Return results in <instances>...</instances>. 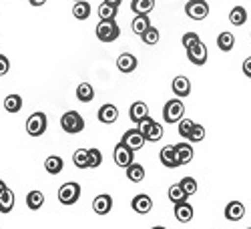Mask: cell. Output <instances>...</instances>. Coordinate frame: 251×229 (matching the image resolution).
<instances>
[{"label": "cell", "mask_w": 251, "mask_h": 229, "mask_svg": "<svg viewBox=\"0 0 251 229\" xmlns=\"http://www.w3.org/2000/svg\"><path fill=\"white\" fill-rule=\"evenodd\" d=\"M151 229H167V227H163V225H157V227H151Z\"/></svg>", "instance_id": "obj_46"}, {"label": "cell", "mask_w": 251, "mask_h": 229, "mask_svg": "<svg viewBox=\"0 0 251 229\" xmlns=\"http://www.w3.org/2000/svg\"><path fill=\"white\" fill-rule=\"evenodd\" d=\"M102 2H107V4H113V6H121V2H123V0H102Z\"/></svg>", "instance_id": "obj_44"}, {"label": "cell", "mask_w": 251, "mask_h": 229, "mask_svg": "<svg viewBox=\"0 0 251 229\" xmlns=\"http://www.w3.org/2000/svg\"><path fill=\"white\" fill-rule=\"evenodd\" d=\"M205 139V127L203 125H197L195 123V127L191 129V133H189V137H187V141L189 143H201Z\"/></svg>", "instance_id": "obj_37"}, {"label": "cell", "mask_w": 251, "mask_h": 229, "mask_svg": "<svg viewBox=\"0 0 251 229\" xmlns=\"http://www.w3.org/2000/svg\"><path fill=\"white\" fill-rule=\"evenodd\" d=\"M249 34H251V32H249Z\"/></svg>", "instance_id": "obj_49"}, {"label": "cell", "mask_w": 251, "mask_h": 229, "mask_svg": "<svg viewBox=\"0 0 251 229\" xmlns=\"http://www.w3.org/2000/svg\"><path fill=\"white\" fill-rule=\"evenodd\" d=\"M137 65H139V60H137V56L131 54V52H123V54L117 58V69H119L121 73H125V75L133 73V71L137 69Z\"/></svg>", "instance_id": "obj_14"}, {"label": "cell", "mask_w": 251, "mask_h": 229, "mask_svg": "<svg viewBox=\"0 0 251 229\" xmlns=\"http://www.w3.org/2000/svg\"><path fill=\"white\" fill-rule=\"evenodd\" d=\"M137 129L143 133L145 141H149V143H157V141L163 139V127H161L157 121H153L151 117H145L143 121H139L137 123Z\"/></svg>", "instance_id": "obj_2"}, {"label": "cell", "mask_w": 251, "mask_h": 229, "mask_svg": "<svg viewBox=\"0 0 251 229\" xmlns=\"http://www.w3.org/2000/svg\"><path fill=\"white\" fill-rule=\"evenodd\" d=\"M4 109L8 113H18L20 109H23V97L20 95H8L4 99Z\"/></svg>", "instance_id": "obj_32"}, {"label": "cell", "mask_w": 251, "mask_h": 229, "mask_svg": "<svg viewBox=\"0 0 251 229\" xmlns=\"http://www.w3.org/2000/svg\"><path fill=\"white\" fill-rule=\"evenodd\" d=\"M159 159H161V163L165 165V167H169V169H177V167H181L179 161H177L175 145H167V147H163L161 153H159Z\"/></svg>", "instance_id": "obj_13"}, {"label": "cell", "mask_w": 251, "mask_h": 229, "mask_svg": "<svg viewBox=\"0 0 251 229\" xmlns=\"http://www.w3.org/2000/svg\"><path fill=\"white\" fill-rule=\"evenodd\" d=\"M73 16L76 20H87L91 16V4L87 2V0H78V2H75L73 6Z\"/></svg>", "instance_id": "obj_24"}, {"label": "cell", "mask_w": 251, "mask_h": 229, "mask_svg": "<svg viewBox=\"0 0 251 229\" xmlns=\"http://www.w3.org/2000/svg\"><path fill=\"white\" fill-rule=\"evenodd\" d=\"M8 71H10V60L6 58V54H0V76L8 75Z\"/></svg>", "instance_id": "obj_41"}, {"label": "cell", "mask_w": 251, "mask_h": 229, "mask_svg": "<svg viewBox=\"0 0 251 229\" xmlns=\"http://www.w3.org/2000/svg\"><path fill=\"white\" fill-rule=\"evenodd\" d=\"M100 163H102V153L99 149H95V147L89 149V167L91 169H97Z\"/></svg>", "instance_id": "obj_40"}, {"label": "cell", "mask_w": 251, "mask_h": 229, "mask_svg": "<svg viewBox=\"0 0 251 229\" xmlns=\"http://www.w3.org/2000/svg\"><path fill=\"white\" fill-rule=\"evenodd\" d=\"M127 179L133 181V183H141V181L145 179V167L133 161L129 167H127Z\"/></svg>", "instance_id": "obj_26"}, {"label": "cell", "mask_w": 251, "mask_h": 229, "mask_svg": "<svg viewBox=\"0 0 251 229\" xmlns=\"http://www.w3.org/2000/svg\"><path fill=\"white\" fill-rule=\"evenodd\" d=\"M177 125H179V135H181L183 139H187V137H189L191 129L195 127V123H193L191 119H185V117H183V119H181Z\"/></svg>", "instance_id": "obj_38"}, {"label": "cell", "mask_w": 251, "mask_h": 229, "mask_svg": "<svg viewBox=\"0 0 251 229\" xmlns=\"http://www.w3.org/2000/svg\"><path fill=\"white\" fill-rule=\"evenodd\" d=\"M28 2H30V6H45L47 4V0H28Z\"/></svg>", "instance_id": "obj_43"}, {"label": "cell", "mask_w": 251, "mask_h": 229, "mask_svg": "<svg viewBox=\"0 0 251 229\" xmlns=\"http://www.w3.org/2000/svg\"><path fill=\"white\" fill-rule=\"evenodd\" d=\"M73 163L78 169H89V149H76L73 155Z\"/></svg>", "instance_id": "obj_31"}, {"label": "cell", "mask_w": 251, "mask_h": 229, "mask_svg": "<svg viewBox=\"0 0 251 229\" xmlns=\"http://www.w3.org/2000/svg\"><path fill=\"white\" fill-rule=\"evenodd\" d=\"M121 141L127 145L129 149H133V151L143 149V145L147 143V141H145V137H143V133H141L139 129H129V131H125V135H123Z\"/></svg>", "instance_id": "obj_9"}, {"label": "cell", "mask_w": 251, "mask_h": 229, "mask_svg": "<svg viewBox=\"0 0 251 229\" xmlns=\"http://www.w3.org/2000/svg\"><path fill=\"white\" fill-rule=\"evenodd\" d=\"M62 167H65V163H62V159H60L58 155H50V157H47V161H45V169H47L50 175H58V173L62 171Z\"/></svg>", "instance_id": "obj_29"}, {"label": "cell", "mask_w": 251, "mask_h": 229, "mask_svg": "<svg viewBox=\"0 0 251 229\" xmlns=\"http://www.w3.org/2000/svg\"><path fill=\"white\" fill-rule=\"evenodd\" d=\"M26 205H28V209H32V211L40 209V207L45 205V195H43V191H30V193L26 195Z\"/></svg>", "instance_id": "obj_30"}, {"label": "cell", "mask_w": 251, "mask_h": 229, "mask_svg": "<svg viewBox=\"0 0 251 229\" xmlns=\"http://www.w3.org/2000/svg\"><path fill=\"white\" fill-rule=\"evenodd\" d=\"M175 153H177V161L179 165H187V163H191L193 161V147H191V143H177L175 145Z\"/></svg>", "instance_id": "obj_18"}, {"label": "cell", "mask_w": 251, "mask_h": 229, "mask_svg": "<svg viewBox=\"0 0 251 229\" xmlns=\"http://www.w3.org/2000/svg\"><path fill=\"white\" fill-rule=\"evenodd\" d=\"M179 185L183 187V191H185L187 195H195V193H197V181H195L193 177H183V179L179 181Z\"/></svg>", "instance_id": "obj_36"}, {"label": "cell", "mask_w": 251, "mask_h": 229, "mask_svg": "<svg viewBox=\"0 0 251 229\" xmlns=\"http://www.w3.org/2000/svg\"><path fill=\"white\" fill-rule=\"evenodd\" d=\"M229 23H231L233 26H243L247 23V10L243 6L231 8V12H229Z\"/></svg>", "instance_id": "obj_25"}, {"label": "cell", "mask_w": 251, "mask_h": 229, "mask_svg": "<svg viewBox=\"0 0 251 229\" xmlns=\"http://www.w3.org/2000/svg\"><path fill=\"white\" fill-rule=\"evenodd\" d=\"M159 38H161V34H159V30H157L155 26H149L147 30L141 34V40H143L145 45H149V47L157 45V43H159Z\"/></svg>", "instance_id": "obj_33"}, {"label": "cell", "mask_w": 251, "mask_h": 229, "mask_svg": "<svg viewBox=\"0 0 251 229\" xmlns=\"http://www.w3.org/2000/svg\"><path fill=\"white\" fill-rule=\"evenodd\" d=\"M76 99L80 102H91L95 99V89L91 87V82H80L76 87Z\"/></svg>", "instance_id": "obj_23"}, {"label": "cell", "mask_w": 251, "mask_h": 229, "mask_svg": "<svg viewBox=\"0 0 251 229\" xmlns=\"http://www.w3.org/2000/svg\"><path fill=\"white\" fill-rule=\"evenodd\" d=\"M60 127L69 135H76V133H80L82 129H85V119H82V115L76 113V111H67L60 117Z\"/></svg>", "instance_id": "obj_3"}, {"label": "cell", "mask_w": 251, "mask_h": 229, "mask_svg": "<svg viewBox=\"0 0 251 229\" xmlns=\"http://www.w3.org/2000/svg\"><path fill=\"white\" fill-rule=\"evenodd\" d=\"M243 75H245L247 78H251V56H247V58L243 60Z\"/></svg>", "instance_id": "obj_42"}, {"label": "cell", "mask_w": 251, "mask_h": 229, "mask_svg": "<svg viewBox=\"0 0 251 229\" xmlns=\"http://www.w3.org/2000/svg\"><path fill=\"white\" fill-rule=\"evenodd\" d=\"M181 43H183V47H185V51H187V49L195 47L197 43H201V38H199V34H197V32H187V34H183Z\"/></svg>", "instance_id": "obj_39"}, {"label": "cell", "mask_w": 251, "mask_h": 229, "mask_svg": "<svg viewBox=\"0 0 251 229\" xmlns=\"http://www.w3.org/2000/svg\"><path fill=\"white\" fill-rule=\"evenodd\" d=\"M78 197H80V185L75 183V181L65 183L58 189V201L62 205H75L78 201Z\"/></svg>", "instance_id": "obj_6"}, {"label": "cell", "mask_w": 251, "mask_h": 229, "mask_svg": "<svg viewBox=\"0 0 251 229\" xmlns=\"http://www.w3.org/2000/svg\"><path fill=\"white\" fill-rule=\"evenodd\" d=\"M73 2H78V0H73Z\"/></svg>", "instance_id": "obj_47"}, {"label": "cell", "mask_w": 251, "mask_h": 229, "mask_svg": "<svg viewBox=\"0 0 251 229\" xmlns=\"http://www.w3.org/2000/svg\"><path fill=\"white\" fill-rule=\"evenodd\" d=\"M217 47H219V51H223V52H229L233 47H235V36L231 34V32H221L219 36H217Z\"/></svg>", "instance_id": "obj_27"}, {"label": "cell", "mask_w": 251, "mask_h": 229, "mask_svg": "<svg viewBox=\"0 0 251 229\" xmlns=\"http://www.w3.org/2000/svg\"><path fill=\"white\" fill-rule=\"evenodd\" d=\"M185 14L193 20H203L209 16V2L207 0H189L185 4Z\"/></svg>", "instance_id": "obj_7"}, {"label": "cell", "mask_w": 251, "mask_h": 229, "mask_svg": "<svg viewBox=\"0 0 251 229\" xmlns=\"http://www.w3.org/2000/svg\"><path fill=\"white\" fill-rule=\"evenodd\" d=\"M131 207H133V211H135V213H139V215H147V213L153 209V199H151L147 193H139V195L133 197Z\"/></svg>", "instance_id": "obj_10"}, {"label": "cell", "mask_w": 251, "mask_h": 229, "mask_svg": "<svg viewBox=\"0 0 251 229\" xmlns=\"http://www.w3.org/2000/svg\"><path fill=\"white\" fill-rule=\"evenodd\" d=\"M247 229H251V227H247Z\"/></svg>", "instance_id": "obj_48"}, {"label": "cell", "mask_w": 251, "mask_h": 229, "mask_svg": "<svg viewBox=\"0 0 251 229\" xmlns=\"http://www.w3.org/2000/svg\"><path fill=\"white\" fill-rule=\"evenodd\" d=\"M187 58H189L193 65L197 67H203L205 62H207V47L203 43H197L195 47L191 49H187Z\"/></svg>", "instance_id": "obj_11"}, {"label": "cell", "mask_w": 251, "mask_h": 229, "mask_svg": "<svg viewBox=\"0 0 251 229\" xmlns=\"http://www.w3.org/2000/svg\"><path fill=\"white\" fill-rule=\"evenodd\" d=\"M155 8V0H133L131 10L135 14H149Z\"/></svg>", "instance_id": "obj_28"}, {"label": "cell", "mask_w": 251, "mask_h": 229, "mask_svg": "<svg viewBox=\"0 0 251 229\" xmlns=\"http://www.w3.org/2000/svg\"><path fill=\"white\" fill-rule=\"evenodd\" d=\"M4 189H6V183H4V181H2V179H0V193H2V191H4Z\"/></svg>", "instance_id": "obj_45"}, {"label": "cell", "mask_w": 251, "mask_h": 229, "mask_svg": "<svg viewBox=\"0 0 251 229\" xmlns=\"http://www.w3.org/2000/svg\"><path fill=\"white\" fill-rule=\"evenodd\" d=\"M14 207V191H10L8 187L0 193V213H10Z\"/></svg>", "instance_id": "obj_22"}, {"label": "cell", "mask_w": 251, "mask_h": 229, "mask_svg": "<svg viewBox=\"0 0 251 229\" xmlns=\"http://www.w3.org/2000/svg\"><path fill=\"white\" fill-rule=\"evenodd\" d=\"M129 117H131V121H133L135 125H137L139 121H143L145 117H149V107H147V102H143V101L133 102L131 109H129Z\"/></svg>", "instance_id": "obj_20"}, {"label": "cell", "mask_w": 251, "mask_h": 229, "mask_svg": "<svg viewBox=\"0 0 251 229\" xmlns=\"http://www.w3.org/2000/svg\"><path fill=\"white\" fill-rule=\"evenodd\" d=\"M95 32H97V38L100 40V43H115V40L121 36V28H119L115 18L100 20V23L97 25V28H95Z\"/></svg>", "instance_id": "obj_1"}, {"label": "cell", "mask_w": 251, "mask_h": 229, "mask_svg": "<svg viewBox=\"0 0 251 229\" xmlns=\"http://www.w3.org/2000/svg\"><path fill=\"white\" fill-rule=\"evenodd\" d=\"M117 119H119V109L115 105H111V102H107V105H102L99 109V121L102 125H113Z\"/></svg>", "instance_id": "obj_19"}, {"label": "cell", "mask_w": 251, "mask_h": 229, "mask_svg": "<svg viewBox=\"0 0 251 229\" xmlns=\"http://www.w3.org/2000/svg\"><path fill=\"white\" fill-rule=\"evenodd\" d=\"M117 10H119L117 6L102 2V4L99 6V18H100V20H111V18H117Z\"/></svg>", "instance_id": "obj_34"}, {"label": "cell", "mask_w": 251, "mask_h": 229, "mask_svg": "<svg viewBox=\"0 0 251 229\" xmlns=\"http://www.w3.org/2000/svg\"><path fill=\"white\" fill-rule=\"evenodd\" d=\"M193 215H195L193 213V205L187 203V199L175 203V217H177L179 223H189L193 219Z\"/></svg>", "instance_id": "obj_15"}, {"label": "cell", "mask_w": 251, "mask_h": 229, "mask_svg": "<svg viewBox=\"0 0 251 229\" xmlns=\"http://www.w3.org/2000/svg\"><path fill=\"white\" fill-rule=\"evenodd\" d=\"M151 26V20H149V14H135V18H133V23H131V28H133V32L135 34H143L145 30H147Z\"/></svg>", "instance_id": "obj_21"}, {"label": "cell", "mask_w": 251, "mask_h": 229, "mask_svg": "<svg viewBox=\"0 0 251 229\" xmlns=\"http://www.w3.org/2000/svg\"><path fill=\"white\" fill-rule=\"evenodd\" d=\"M225 217L229 221H241L245 217V205L241 201H229L225 207Z\"/></svg>", "instance_id": "obj_16"}, {"label": "cell", "mask_w": 251, "mask_h": 229, "mask_svg": "<svg viewBox=\"0 0 251 229\" xmlns=\"http://www.w3.org/2000/svg\"><path fill=\"white\" fill-rule=\"evenodd\" d=\"M113 209V197L107 195V193H102V195H97L95 201H93V211L97 215H107L111 213Z\"/></svg>", "instance_id": "obj_12"}, {"label": "cell", "mask_w": 251, "mask_h": 229, "mask_svg": "<svg viewBox=\"0 0 251 229\" xmlns=\"http://www.w3.org/2000/svg\"><path fill=\"white\" fill-rule=\"evenodd\" d=\"M171 89H173V93H175L179 99H185V97L191 95V80L187 78V76H175Z\"/></svg>", "instance_id": "obj_17"}, {"label": "cell", "mask_w": 251, "mask_h": 229, "mask_svg": "<svg viewBox=\"0 0 251 229\" xmlns=\"http://www.w3.org/2000/svg\"><path fill=\"white\" fill-rule=\"evenodd\" d=\"M183 117H185V105H183L181 99H171V101L165 102V107H163V121L165 123L175 125Z\"/></svg>", "instance_id": "obj_4"}, {"label": "cell", "mask_w": 251, "mask_h": 229, "mask_svg": "<svg viewBox=\"0 0 251 229\" xmlns=\"http://www.w3.org/2000/svg\"><path fill=\"white\" fill-rule=\"evenodd\" d=\"M113 159H115V163L119 165V167H123V169H127L129 165L133 163V159H135V151L133 149H129L127 145H125L123 141L115 147V151H113Z\"/></svg>", "instance_id": "obj_8"}, {"label": "cell", "mask_w": 251, "mask_h": 229, "mask_svg": "<svg viewBox=\"0 0 251 229\" xmlns=\"http://www.w3.org/2000/svg\"><path fill=\"white\" fill-rule=\"evenodd\" d=\"M47 127H49V119L45 113H32L28 119H26V133L30 137H40V135H45L47 133Z\"/></svg>", "instance_id": "obj_5"}, {"label": "cell", "mask_w": 251, "mask_h": 229, "mask_svg": "<svg viewBox=\"0 0 251 229\" xmlns=\"http://www.w3.org/2000/svg\"><path fill=\"white\" fill-rule=\"evenodd\" d=\"M187 197H189V195H187L185 191H183V187L177 183V185H171L169 187V199L173 201V203H179V201H185Z\"/></svg>", "instance_id": "obj_35"}]
</instances>
